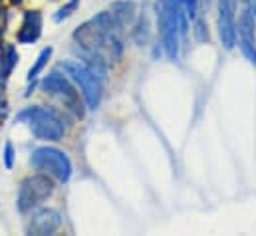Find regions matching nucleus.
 <instances>
[{"label": "nucleus", "mask_w": 256, "mask_h": 236, "mask_svg": "<svg viewBox=\"0 0 256 236\" xmlns=\"http://www.w3.org/2000/svg\"><path fill=\"white\" fill-rule=\"evenodd\" d=\"M16 121L28 123L32 133L42 141H60L66 133L62 118L46 108H28L16 116Z\"/></svg>", "instance_id": "7ed1b4c3"}, {"label": "nucleus", "mask_w": 256, "mask_h": 236, "mask_svg": "<svg viewBox=\"0 0 256 236\" xmlns=\"http://www.w3.org/2000/svg\"><path fill=\"white\" fill-rule=\"evenodd\" d=\"M112 14L116 16V20L122 26H126V24L131 22V18H133V4L131 2H116L114 8H112Z\"/></svg>", "instance_id": "ddd939ff"}, {"label": "nucleus", "mask_w": 256, "mask_h": 236, "mask_svg": "<svg viewBox=\"0 0 256 236\" xmlns=\"http://www.w3.org/2000/svg\"><path fill=\"white\" fill-rule=\"evenodd\" d=\"M120 26L122 24L116 20L112 12H102L94 20L82 24L74 32V38L82 46L84 54L118 60L124 52Z\"/></svg>", "instance_id": "f257e3e1"}, {"label": "nucleus", "mask_w": 256, "mask_h": 236, "mask_svg": "<svg viewBox=\"0 0 256 236\" xmlns=\"http://www.w3.org/2000/svg\"><path fill=\"white\" fill-rule=\"evenodd\" d=\"M78 8V0H72L70 4H66V6H62L60 10H58V14L54 16L56 18V22H62L64 18H68V16H72V12Z\"/></svg>", "instance_id": "2eb2a0df"}, {"label": "nucleus", "mask_w": 256, "mask_h": 236, "mask_svg": "<svg viewBox=\"0 0 256 236\" xmlns=\"http://www.w3.org/2000/svg\"><path fill=\"white\" fill-rule=\"evenodd\" d=\"M181 4L185 6V12L189 18L196 16V10H198V0H181Z\"/></svg>", "instance_id": "dca6fc26"}, {"label": "nucleus", "mask_w": 256, "mask_h": 236, "mask_svg": "<svg viewBox=\"0 0 256 236\" xmlns=\"http://www.w3.org/2000/svg\"><path fill=\"white\" fill-rule=\"evenodd\" d=\"M2 40H4V30L0 28V48H2Z\"/></svg>", "instance_id": "6ab92c4d"}, {"label": "nucleus", "mask_w": 256, "mask_h": 236, "mask_svg": "<svg viewBox=\"0 0 256 236\" xmlns=\"http://www.w3.org/2000/svg\"><path fill=\"white\" fill-rule=\"evenodd\" d=\"M54 192V182L46 175H34L28 177L18 190V210L20 212H28L34 206H38L40 202H44L50 194Z\"/></svg>", "instance_id": "39448f33"}, {"label": "nucleus", "mask_w": 256, "mask_h": 236, "mask_svg": "<svg viewBox=\"0 0 256 236\" xmlns=\"http://www.w3.org/2000/svg\"><path fill=\"white\" fill-rule=\"evenodd\" d=\"M62 68H64L66 74L70 76V80L82 90L88 108L96 110L100 106V100H102V84H100L102 80L96 74H92L86 64H80V62H72L70 60V62L62 64Z\"/></svg>", "instance_id": "20e7f679"}, {"label": "nucleus", "mask_w": 256, "mask_h": 236, "mask_svg": "<svg viewBox=\"0 0 256 236\" xmlns=\"http://www.w3.org/2000/svg\"><path fill=\"white\" fill-rule=\"evenodd\" d=\"M157 22H159V34H161L165 54L171 60H177L179 34L187 32V22L179 10V4L175 0H159L157 2Z\"/></svg>", "instance_id": "f03ea898"}, {"label": "nucleus", "mask_w": 256, "mask_h": 236, "mask_svg": "<svg viewBox=\"0 0 256 236\" xmlns=\"http://www.w3.org/2000/svg\"><path fill=\"white\" fill-rule=\"evenodd\" d=\"M52 52H54V50H52L50 46H48V48H44V50L40 52V56H38V60H36V64H34V66L30 68V72H28V80H30V82H32V80H36V78H38V74L46 68L48 60L52 58Z\"/></svg>", "instance_id": "4468645a"}, {"label": "nucleus", "mask_w": 256, "mask_h": 236, "mask_svg": "<svg viewBox=\"0 0 256 236\" xmlns=\"http://www.w3.org/2000/svg\"><path fill=\"white\" fill-rule=\"evenodd\" d=\"M4 165L8 169H12V165H14V147H12V143H6V147H4Z\"/></svg>", "instance_id": "f3484780"}, {"label": "nucleus", "mask_w": 256, "mask_h": 236, "mask_svg": "<svg viewBox=\"0 0 256 236\" xmlns=\"http://www.w3.org/2000/svg\"><path fill=\"white\" fill-rule=\"evenodd\" d=\"M42 36V14L38 10H28L24 14L22 28L18 32V42L20 44H34Z\"/></svg>", "instance_id": "9b49d317"}, {"label": "nucleus", "mask_w": 256, "mask_h": 236, "mask_svg": "<svg viewBox=\"0 0 256 236\" xmlns=\"http://www.w3.org/2000/svg\"><path fill=\"white\" fill-rule=\"evenodd\" d=\"M238 46L244 58L256 66V24L250 8H244L238 20Z\"/></svg>", "instance_id": "1a4fd4ad"}, {"label": "nucleus", "mask_w": 256, "mask_h": 236, "mask_svg": "<svg viewBox=\"0 0 256 236\" xmlns=\"http://www.w3.org/2000/svg\"><path fill=\"white\" fill-rule=\"evenodd\" d=\"M218 36L226 50L236 44V0H218Z\"/></svg>", "instance_id": "6e6552de"}, {"label": "nucleus", "mask_w": 256, "mask_h": 236, "mask_svg": "<svg viewBox=\"0 0 256 236\" xmlns=\"http://www.w3.org/2000/svg\"><path fill=\"white\" fill-rule=\"evenodd\" d=\"M248 8H250V12L256 16V0H248Z\"/></svg>", "instance_id": "a211bd4d"}, {"label": "nucleus", "mask_w": 256, "mask_h": 236, "mask_svg": "<svg viewBox=\"0 0 256 236\" xmlns=\"http://www.w3.org/2000/svg\"><path fill=\"white\" fill-rule=\"evenodd\" d=\"M16 64H18V52H16L14 46H8L4 50V54H2V58H0V82L8 80V76L12 74Z\"/></svg>", "instance_id": "f8f14e48"}, {"label": "nucleus", "mask_w": 256, "mask_h": 236, "mask_svg": "<svg viewBox=\"0 0 256 236\" xmlns=\"http://www.w3.org/2000/svg\"><path fill=\"white\" fill-rule=\"evenodd\" d=\"M42 90H44V92H50V94H54V96H58L78 118H84V108H82V104H80V96H78V92L74 90V86L70 84V80L64 78L62 74L52 72L50 76H46V80L42 82Z\"/></svg>", "instance_id": "0eeeda50"}, {"label": "nucleus", "mask_w": 256, "mask_h": 236, "mask_svg": "<svg viewBox=\"0 0 256 236\" xmlns=\"http://www.w3.org/2000/svg\"><path fill=\"white\" fill-rule=\"evenodd\" d=\"M10 2H12V4H16V6H18V4H22V0H10Z\"/></svg>", "instance_id": "aec40b11"}, {"label": "nucleus", "mask_w": 256, "mask_h": 236, "mask_svg": "<svg viewBox=\"0 0 256 236\" xmlns=\"http://www.w3.org/2000/svg\"><path fill=\"white\" fill-rule=\"evenodd\" d=\"M32 167L40 169V171H46L50 175L66 182L68 178L72 177V163L70 159L66 157L60 149H54V147H40L32 153V159H30Z\"/></svg>", "instance_id": "423d86ee"}, {"label": "nucleus", "mask_w": 256, "mask_h": 236, "mask_svg": "<svg viewBox=\"0 0 256 236\" xmlns=\"http://www.w3.org/2000/svg\"><path fill=\"white\" fill-rule=\"evenodd\" d=\"M62 224V216L58 210L54 208H42L38 210L30 224H28V232L30 234H36V236H44V234H52L54 230H58Z\"/></svg>", "instance_id": "9d476101"}]
</instances>
